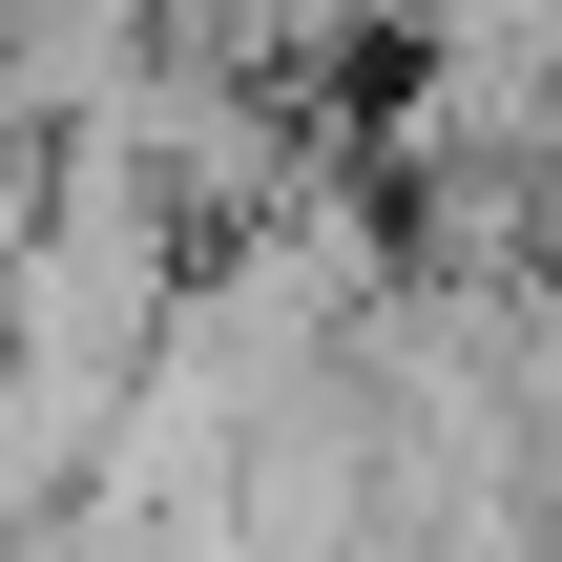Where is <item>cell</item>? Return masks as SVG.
<instances>
[{
  "mask_svg": "<svg viewBox=\"0 0 562 562\" xmlns=\"http://www.w3.org/2000/svg\"><path fill=\"white\" fill-rule=\"evenodd\" d=\"M42 188H63V125L0 83V292H21V250H42Z\"/></svg>",
  "mask_w": 562,
  "mask_h": 562,
  "instance_id": "1",
  "label": "cell"
}]
</instances>
